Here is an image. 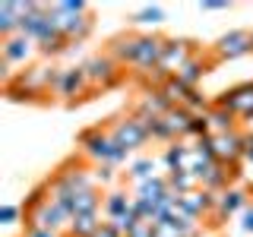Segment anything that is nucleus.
<instances>
[{"instance_id": "17", "label": "nucleus", "mask_w": 253, "mask_h": 237, "mask_svg": "<svg viewBox=\"0 0 253 237\" xmlns=\"http://www.w3.org/2000/svg\"><path fill=\"white\" fill-rule=\"evenodd\" d=\"M136 44L139 35H117L114 41L108 44V54L114 57L121 67H133V57H136Z\"/></svg>"}, {"instance_id": "23", "label": "nucleus", "mask_w": 253, "mask_h": 237, "mask_svg": "<svg viewBox=\"0 0 253 237\" xmlns=\"http://www.w3.org/2000/svg\"><path fill=\"white\" fill-rule=\"evenodd\" d=\"M206 120H209V126H212V136L215 133H231V130H237V117L231 114L228 108H221V105H215L212 101V108H209V114H206Z\"/></svg>"}, {"instance_id": "9", "label": "nucleus", "mask_w": 253, "mask_h": 237, "mask_svg": "<svg viewBox=\"0 0 253 237\" xmlns=\"http://www.w3.org/2000/svg\"><path fill=\"white\" fill-rule=\"evenodd\" d=\"M51 180H57L60 187H67L73 196H79V193H85V190H92V187H95V174H89V171H85V164H83V161H76V158L63 161Z\"/></svg>"}, {"instance_id": "20", "label": "nucleus", "mask_w": 253, "mask_h": 237, "mask_svg": "<svg viewBox=\"0 0 253 237\" xmlns=\"http://www.w3.org/2000/svg\"><path fill=\"white\" fill-rule=\"evenodd\" d=\"M133 209V199L124 193V190H111L105 196V202H101V212H105V221H117L121 215Z\"/></svg>"}, {"instance_id": "35", "label": "nucleus", "mask_w": 253, "mask_h": 237, "mask_svg": "<svg viewBox=\"0 0 253 237\" xmlns=\"http://www.w3.org/2000/svg\"><path fill=\"white\" fill-rule=\"evenodd\" d=\"M22 237H63L57 231H47V228H26V234Z\"/></svg>"}, {"instance_id": "5", "label": "nucleus", "mask_w": 253, "mask_h": 237, "mask_svg": "<svg viewBox=\"0 0 253 237\" xmlns=\"http://www.w3.org/2000/svg\"><path fill=\"white\" fill-rule=\"evenodd\" d=\"M83 70H85V76H89V85H92V89H111V85H117V82H121V76H124L121 63L111 57L108 51L89 57V60L83 63Z\"/></svg>"}, {"instance_id": "21", "label": "nucleus", "mask_w": 253, "mask_h": 237, "mask_svg": "<svg viewBox=\"0 0 253 237\" xmlns=\"http://www.w3.org/2000/svg\"><path fill=\"white\" fill-rule=\"evenodd\" d=\"M162 120L168 123V130H171V136H174V139L190 136V123H193V114H190L187 108H171L168 114L162 117Z\"/></svg>"}, {"instance_id": "34", "label": "nucleus", "mask_w": 253, "mask_h": 237, "mask_svg": "<svg viewBox=\"0 0 253 237\" xmlns=\"http://www.w3.org/2000/svg\"><path fill=\"white\" fill-rule=\"evenodd\" d=\"M228 0H203L200 3V10H206V13H218V10H228Z\"/></svg>"}, {"instance_id": "24", "label": "nucleus", "mask_w": 253, "mask_h": 237, "mask_svg": "<svg viewBox=\"0 0 253 237\" xmlns=\"http://www.w3.org/2000/svg\"><path fill=\"white\" fill-rule=\"evenodd\" d=\"M165 177H168V190L174 196H187V193H193V190H200V180L190 171H168Z\"/></svg>"}, {"instance_id": "18", "label": "nucleus", "mask_w": 253, "mask_h": 237, "mask_svg": "<svg viewBox=\"0 0 253 237\" xmlns=\"http://www.w3.org/2000/svg\"><path fill=\"white\" fill-rule=\"evenodd\" d=\"M212 67H215V60H212V57H209V60H203V57H200V54H196V57H193V60H190V63H187V67H184V70H180V73H177V79H180V82H184V85H187V89H196V85H200V82H203V76H206V73H209V70H212Z\"/></svg>"}, {"instance_id": "2", "label": "nucleus", "mask_w": 253, "mask_h": 237, "mask_svg": "<svg viewBox=\"0 0 253 237\" xmlns=\"http://www.w3.org/2000/svg\"><path fill=\"white\" fill-rule=\"evenodd\" d=\"M70 215L67 209H60L57 202H51V196H47V184H42L38 190H32L29 196V209H26V228H47V231H63V228H70Z\"/></svg>"}, {"instance_id": "16", "label": "nucleus", "mask_w": 253, "mask_h": 237, "mask_svg": "<svg viewBox=\"0 0 253 237\" xmlns=\"http://www.w3.org/2000/svg\"><path fill=\"white\" fill-rule=\"evenodd\" d=\"M3 63H26L29 57H32V51H35V41L32 38H26V35H13V38H3Z\"/></svg>"}, {"instance_id": "25", "label": "nucleus", "mask_w": 253, "mask_h": 237, "mask_svg": "<svg viewBox=\"0 0 253 237\" xmlns=\"http://www.w3.org/2000/svg\"><path fill=\"white\" fill-rule=\"evenodd\" d=\"M158 89H162V95L165 98H168V105L171 108H184V101H187V95L193 92V89H187L184 82H180L177 76H171V79H165L162 85H158Z\"/></svg>"}, {"instance_id": "3", "label": "nucleus", "mask_w": 253, "mask_h": 237, "mask_svg": "<svg viewBox=\"0 0 253 237\" xmlns=\"http://www.w3.org/2000/svg\"><path fill=\"white\" fill-rule=\"evenodd\" d=\"M79 149H83L85 158H92L95 164H121L126 161V149H121L114 142L108 130H101V126H92V130H83L79 133Z\"/></svg>"}, {"instance_id": "32", "label": "nucleus", "mask_w": 253, "mask_h": 237, "mask_svg": "<svg viewBox=\"0 0 253 237\" xmlns=\"http://www.w3.org/2000/svg\"><path fill=\"white\" fill-rule=\"evenodd\" d=\"M19 215H22L19 205H3V209H0V221H3V225H13Z\"/></svg>"}, {"instance_id": "13", "label": "nucleus", "mask_w": 253, "mask_h": 237, "mask_svg": "<svg viewBox=\"0 0 253 237\" xmlns=\"http://www.w3.org/2000/svg\"><path fill=\"white\" fill-rule=\"evenodd\" d=\"M165 168L168 171H196V155H193V146H184V142H171L165 149Z\"/></svg>"}, {"instance_id": "26", "label": "nucleus", "mask_w": 253, "mask_h": 237, "mask_svg": "<svg viewBox=\"0 0 253 237\" xmlns=\"http://www.w3.org/2000/svg\"><path fill=\"white\" fill-rule=\"evenodd\" d=\"M101 193H98V187H92V190H85V193H79L76 199H73V215H85V212H101Z\"/></svg>"}, {"instance_id": "15", "label": "nucleus", "mask_w": 253, "mask_h": 237, "mask_svg": "<svg viewBox=\"0 0 253 237\" xmlns=\"http://www.w3.org/2000/svg\"><path fill=\"white\" fill-rule=\"evenodd\" d=\"M22 0H3L0 3V35L3 38H13L19 35V26H22Z\"/></svg>"}, {"instance_id": "22", "label": "nucleus", "mask_w": 253, "mask_h": 237, "mask_svg": "<svg viewBox=\"0 0 253 237\" xmlns=\"http://www.w3.org/2000/svg\"><path fill=\"white\" fill-rule=\"evenodd\" d=\"M101 228V212H85V215H73L70 221V237H95V231Z\"/></svg>"}, {"instance_id": "33", "label": "nucleus", "mask_w": 253, "mask_h": 237, "mask_svg": "<svg viewBox=\"0 0 253 237\" xmlns=\"http://www.w3.org/2000/svg\"><path fill=\"white\" fill-rule=\"evenodd\" d=\"M95 237H124V234L117 231V225H114V221H101V228L95 231Z\"/></svg>"}, {"instance_id": "4", "label": "nucleus", "mask_w": 253, "mask_h": 237, "mask_svg": "<svg viewBox=\"0 0 253 237\" xmlns=\"http://www.w3.org/2000/svg\"><path fill=\"white\" fill-rule=\"evenodd\" d=\"M111 136H114V142L121 149H126V152H133V149H142L149 142V123L139 120L136 114H126V117H117L114 123H111Z\"/></svg>"}, {"instance_id": "1", "label": "nucleus", "mask_w": 253, "mask_h": 237, "mask_svg": "<svg viewBox=\"0 0 253 237\" xmlns=\"http://www.w3.org/2000/svg\"><path fill=\"white\" fill-rule=\"evenodd\" d=\"M47 13H51L54 26L70 44L73 41H83L89 38L92 32V16H89V6L83 0H63V3H47Z\"/></svg>"}, {"instance_id": "11", "label": "nucleus", "mask_w": 253, "mask_h": 237, "mask_svg": "<svg viewBox=\"0 0 253 237\" xmlns=\"http://www.w3.org/2000/svg\"><path fill=\"white\" fill-rule=\"evenodd\" d=\"M212 149H215V161L228 164V168L237 171V161L244 158V133H215V142H212Z\"/></svg>"}, {"instance_id": "27", "label": "nucleus", "mask_w": 253, "mask_h": 237, "mask_svg": "<svg viewBox=\"0 0 253 237\" xmlns=\"http://www.w3.org/2000/svg\"><path fill=\"white\" fill-rule=\"evenodd\" d=\"M67 47H70V41L60 35V32H54V35H47V38L38 41V51H42L44 57H57V54H63Z\"/></svg>"}, {"instance_id": "14", "label": "nucleus", "mask_w": 253, "mask_h": 237, "mask_svg": "<svg viewBox=\"0 0 253 237\" xmlns=\"http://www.w3.org/2000/svg\"><path fill=\"white\" fill-rule=\"evenodd\" d=\"M247 205V193L244 190H237V187H228V190H221L218 193V202H215V215L218 221H225V218H231V215H237V212Z\"/></svg>"}, {"instance_id": "19", "label": "nucleus", "mask_w": 253, "mask_h": 237, "mask_svg": "<svg viewBox=\"0 0 253 237\" xmlns=\"http://www.w3.org/2000/svg\"><path fill=\"white\" fill-rule=\"evenodd\" d=\"M168 193H171V190H168V177H162V174H155V177L136 184V196H139V199H146V202H152V205H158Z\"/></svg>"}, {"instance_id": "6", "label": "nucleus", "mask_w": 253, "mask_h": 237, "mask_svg": "<svg viewBox=\"0 0 253 237\" xmlns=\"http://www.w3.org/2000/svg\"><path fill=\"white\" fill-rule=\"evenodd\" d=\"M250 51H253V32H247V29H231V32H225V35L212 44V54H209V57L215 60V63H225V60L244 57V54H250Z\"/></svg>"}, {"instance_id": "29", "label": "nucleus", "mask_w": 253, "mask_h": 237, "mask_svg": "<svg viewBox=\"0 0 253 237\" xmlns=\"http://www.w3.org/2000/svg\"><path fill=\"white\" fill-rule=\"evenodd\" d=\"M133 22H142V26H158V22H165V10H162V6H142V10L133 13Z\"/></svg>"}, {"instance_id": "30", "label": "nucleus", "mask_w": 253, "mask_h": 237, "mask_svg": "<svg viewBox=\"0 0 253 237\" xmlns=\"http://www.w3.org/2000/svg\"><path fill=\"white\" fill-rule=\"evenodd\" d=\"M130 237H158V228L149 225V221H139V225L130 231Z\"/></svg>"}, {"instance_id": "37", "label": "nucleus", "mask_w": 253, "mask_h": 237, "mask_svg": "<svg viewBox=\"0 0 253 237\" xmlns=\"http://www.w3.org/2000/svg\"><path fill=\"white\" fill-rule=\"evenodd\" d=\"M244 161H253V133H244Z\"/></svg>"}, {"instance_id": "12", "label": "nucleus", "mask_w": 253, "mask_h": 237, "mask_svg": "<svg viewBox=\"0 0 253 237\" xmlns=\"http://www.w3.org/2000/svg\"><path fill=\"white\" fill-rule=\"evenodd\" d=\"M215 202H218V193H212V190H193V193L180 196V212H187L190 218H200V215H209V212H215Z\"/></svg>"}, {"instance_id": "8", "label": "nucleus", "mask_w": 253, "mask_h": 237, "mask_svg": "<svg viewBox=\"0 0 253 237\" xmlns=\"http://www.w3.org/2000/svg\"><path fill=\"white\" fill-rule=\"evenodd\" d=\"M89 89H92V85H89V76H85L83 67L60 70L57 82H54V95H57L60 101H79V98H85Z\"/></svg>"}, {"instance_id": "36", "label": "nucleus", "mask_w": 253, "mask_h": 237, "mask_svg": "<svg viewBox=\"0 0 253 237\" xmlns=\"http://www.w3.org/2000/svg\"><path fill=\"white\" fill-rule=\"evenodd\" d=\"M241 231H244V234H253V209H244V218H241Z\"/></svg>"}, {"instance_id": "10", "label": "nucleus", "mask_w": 253, "mask_h": 237, "mask_svg": "<svg viewBox=\"0 0 253 237\" xmlns=\"http://www.w3.org/2000/svg\"><path fill=\"white\" fill-rule=\"evenodd\" d=\"M165 44H168V38L139 35L136 57H133V70H136V76H146V73H152V70L158 67V60H162V54H165Z\"/></svg>"}, {"instance_id": "28", "label": "nucleus", "mask_w": 253, "mask_h": 237, "mask_svg": "<svg viewBox=\"0 0 253 237\" xmlns=\"http://www.w3.org/2000/svg\"><path fill=\"white\" fill-rule=\"evenodd\" d=\"M130 180L133 184H142V180H149V177H155V161L152 158H139V161H133L130 164Z\"/></svg>"}, {"instance_id": "31", "label": "nucleus", "mask_w": 253, "mask_h": 237, "mask_svg": "<svg viewBox=\"0 0 253 237\" xmlns=\"http://www.w3.org/2000/svg\"><path fill=\"white\" fill-rule=\"evenodd\" d=\"M95 180L111 184V180H114V164H95Z\"/></svg>"}, {"instance_id": "7", "label": "nucleus", "mask_w": 253, "mask_h": 237, "mask_svg": "<svg viewBox=\"0 0 253 237\" xmlns=\"http://www.w3.org/2000/svg\"><path fill=\"white\" fill-rule=\"evenodd\" d=\"M215 105L228 108L237 120H253V79L250 82H237L228 92H221L215 98Z\"/></svg>"}]
</instances>
